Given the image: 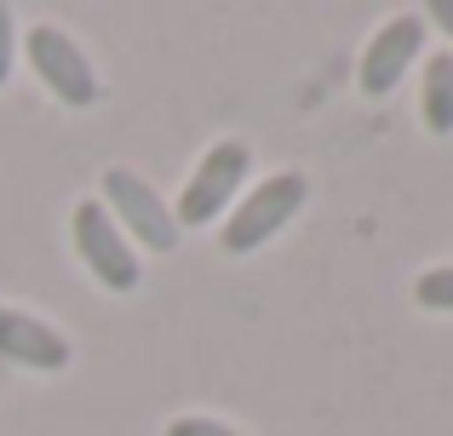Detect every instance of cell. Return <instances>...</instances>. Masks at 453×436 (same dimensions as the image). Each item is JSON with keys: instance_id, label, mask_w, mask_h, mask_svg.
<instances>
[{"instance_id": "1", "label": "cell", "mask_w": 453, "mask_h": 436, "mask_svg": "<svg viewBox=\"0 0 453 436\" xmlns=\"http://www.w3.org/2000/svg\"><path fill=\"white\" fill-rule=\"evenodd\" d=\"M304 195H310V184L299 179V172H276V179H265L230 218H224V253H253V247H265L270 235L304 207Z\"/></svg>"}, {"instance_id": "2", "label": "cell", "mask_w": 453, "mask_h": 436, "mask_svg": "<svg viewBox=\"0 0 453 436\" xmlns=\"http://www.w3.org/2000/svg\"><path fill=\"white\" fill-rule=\"evenodd\" d=\"M104 207H110V213L133 230V241H144L150 253H173L178 247V218L166 213V202L138 179V172H127V167L104 172Z\"/></svg>"}, {"instance_id": "3", "label": "cell", "mask_w": 453, "mask_h": 436, "mask_svg": "<svg viewBox=\"0 0 453 436\" xmlns=\"http://www.w3.org/2000/svg\"><path fill=\"white\" fill-rule=\"evenodd\" d=\"M75 247H81V258H87V270L110 293H133L138 287V258H133L121 224L110 218L104 202H81L75 207Z\"/></svg>"}, {"instance_id": "4", "label": "cell", "mask_w": 453, "mask_h": 436, "mask_svg": "<svg viewBox=\"0 0 453 436\" xmlns=\"http://www.w3.org/2000/svg\"><path fill=\"white\" fill-rule=\"evenodd\" d=\"M242 179H247V144H212L207 156H201V167H196V179L184 184V195H178V224H212L230 207V195L242 190Z\"/></svg>"}, {"instance_id": "5", "label": "cell", "mask_w": 453, "mask_h": 436, "mask_svg": "<svg viewBox=\"0 0 453 436\" xmlns=\"http://www.w3.org/2000/svg\"><path fill=\"white\" fill-rule=\"evenodd\" d=\"M29 64H35V75H41L64 103H75V110L98 98V75H92L87 52H81L64 29H52V23L29 29Z\"/></svg>"}, {"instance_id": "6", "label": "cell", "mask_w": 453, "mask_h": 436, "mask_svg": "<svg viewBox=\"0 0 453 436\" xmlns=\"http://www.w3.org/2000/svg\"><path fill=\"white\" fill-rule=\"evenodd\" d=\"M419 46H425V18L419 11L390 18L385 29L367 41V52H362V92L367 98H385V92L408 75V64L419 57Z\"/></svg>"}, {"instance_id": "7", "label": "cell", "mask_w": 453, "mask_h": 436, "mask_svg": "<svg viewBox=\"0 0 453 436\" xmlns=\"http://www.w3.org/2000/svg\"><path fill=\"white\" fill-rule=\"evenodd\" d=\"M0 356H6V362H18V368L58 373V368L69 362V345L52 333V327H41L35 316L6 310V304H0Z\"/></svg>"}, {"instance_id": "8", "label": "cell", "mask_w": 453, "mask_h": 436, "mask_svg": "<svg viewBox=\"0 0 453 436\" xmlns=\"http://www.w3.org/2000/svg\"><path fill=\"white\" fill-rule=\"evenodd\" d=\"M419 110H425V126H431L436 138L453 133V52H436L431 64H425V98H419Z\"/></svg>"}, {"instance_id": "9", "label": "cell", "mask_w": 453, "mask_h": 436, "mask_svg": "<svg viewBox=\"0 0 453 436\" xmlns=\"http://www.w3.org/2000/svg\"><path fill=\"white\" fill-rule=\"evenodd\" d=\"M413 293H419V304H425V310H453V264H442V270H425Z\"/></svg>"}, {"instance_id": "10", "label": "cell", "mask_w": 453, "mask_h": 436, "mask_svg": "<svg viewBox=\"0 0 453 436\" xmlns=\"http://www.w3.org/2000/svg\"><path fill=\"white\" fill-rule=\"evenodd\" d=\"M166 436H242V431L219 425V419H173V425H166Z\"/></svg>"}, {"instance_id": "11", "label": "cell", "mask_w": 453, "mask_h": 436, "mask_svg": "<svg viewBox=\"0 0 453 436\" xmlns=\"http://www.w3.org/2000/svg\"><path fill=\"white\" fill-rule=\"evenodd\" d=\"M6 75H12V11L0 6V87H6Z\"/></svg>"}, {"instance_id": "12", "label": "cell", "mask_w": 453, "mask_h": 436, "mask_svg": "<svg viewBox=\"0 0 453 436\" xmlns=\"http://www.w3.org/2000/svg\"><path fill=\"white\" fill-rule=\"evenodd\" d=\"M425 18H431V23H442V29L453 34V0H436V6L425 11Z\"/></svg>"}]
</instances>
